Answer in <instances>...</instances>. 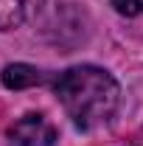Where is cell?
I'll use <instances>...</instances> for the list:
<instances>
[{"instance_id":"cell-5","label":"cell","mask_w":143,"mask_h":146,"mask_svg":"<svg viewBox=\"0 0 143 146\" xmlns=\"http://www.w3.org/2000/svg\"><path fill=\"white\" fill-rule=\"evenodd\" d=\"M112 6H115L118 14H126V17L143 14V0H112Z\"/></svg>"},{"instance_id":"cell-2","label":"cell","mask_w":143,"mask_h":146,"mask_svg":"<svg viewBox=\"0 0 143 146\" xmlns=\"http://www.w3.org/2000/svg\"><path fill=\"white\" fill-rule=\"evenodd\" d=\"M9 138L14 146H54L56 143V127L45 115H23L20 121L11 124Z\"/></svg>"},{"instance_id":"cell-1","label":"cell","mask_w":143,"mask_h":146,"mask_svg":"<svg viewBox=\"0 0 143 146\" xmlns=\"http://www.w3.org/2000/svg\"><path fill=\"white\" fill-rule=\"evenodd\" d=\"M56 98L65 112L81 129H95L115 115L121 101V87L104 68L95 65H76L59 73L54 82Z\"/></svg>"},{"instance_id":"cell-3","label":"cell","mask_w":143,"mask_h":146,"mask_svg":"<svg viewBox=\"0 0 143 146\" xmlns=\"http://www.w3.org/2000/svg\"><path fill=\"white\" fill-rule=\"evenodd\" d=\"M45 76L31 68V65H9L3 70V84L11 87V90H20V87H28V84H39Z\"/></svg>"},{"instance_id":"cell-4","label":"cell","mask_w":143,"mask_h":146,"mask_svg":"<svg viewBox=\"0 0 143 146\" xmlns=\"http://www.w3.org/2000/svg\"><path fill=\"white\" fill-rule=\"evenodd\" d=\"M36 0H0V31L6 28H14L23 20L28 17L31 6Z\"/></svg>"}]
</instances>
